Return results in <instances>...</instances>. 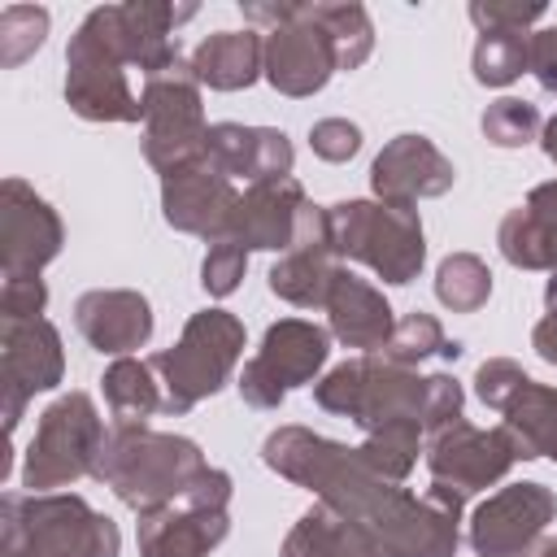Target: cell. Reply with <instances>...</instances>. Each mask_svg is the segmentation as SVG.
<instances>
[{
  "mask_svg": "<svg viewBox=\"0 0 557 557\" xmlns=\"http://www.w3.org/2000/svg\"><path fill=\"white\" fill-rule=\"evenodd\" d=\"M457 170L453 161L426 139V135H396L370 165V187L387 205H418L431 196H444L453 187Z\"/></svg>",
  "mask_w": 557,
  "mask_h": 557,
  "instance_id": "21",
  "label": "cell"
},
{
  "mask_svg": "<svg viewBox=\"0 0 557 557\" xmlns=\"http://www.w3.org/2000/svg\"><path fill=\"white\" fill-rule=\"evenodd\" d=\"M339 252L331 244V218L326 209H309L305 226H300V239L292 252H283L274 265H270V292L296 309H322L326 296H331V283L339 274Z\"/></svg>",
  "mask_w": 557,
  "mask_h": 557,
  "instance_id": "20",
  "label": "cell"
},
{
  "mask_svg": "<svg viewBox=\"0 0 557 557\" xmlns=\"http://www.w3.org/2000/svg\"><path fill=\"white\" fill-rule=\"evenodd\" d=\"M191 74L200 87H213V91L252 87L265 74V39L257 30H218L196 44Z\"/></svg>",
  "mask_w": 557,
  "mask_h": 557,
  "instance_id": "25",
  "label": "cell"
},
{
  "mask_svg": "<svg viewBox=\"0 0 557 557\" xmlns=\"http://www.w3.org/2000/svg\"><path fill=\"white\" fill-rule=\"evenodd\" d=\"M205 161L213 170H222L231 183L244 178L252 183H274V178H292L296 165V148L283 131L274 126H239V122H213L209 139H205Z\"/></svg>",
  "mask_w": 557,
  "mask_h": 557,
  "instance_id": "22",
  "label": "cell"
},
{
  "mask_svg": "<svg viewBox=\"0 0 557 557\" xmlns=\"http://www.w3.org/2000/svg\"><path fill=\"white\" fill-rule=\"evenodd\" d=\"M100 392H104L113 426H148V418L165 409V392H161L157 370L148 361H135V357H117L104 370Z\"/></svg>",
  "mask_w": 557,
  "mask_h": 557,
  "instance_id": "27",
  "label": "cell"
},
{
  "mask_svg": "<svg viewBox=\"0 0 557 557\" xmlns=\"http://www.w3.org/2000/svg\"><path fill=\"white\" fill-rule=\"evenodd\" d=\"M44 305H48L44 278H4V292H0V322L44 318Z\"/></svg>",
  "mask_w": 557,
  "mask_h": 557,
  "instance_id": "39",
  "label": "cell"
},
{
  "mask_svg": "<svg viewBox=\"0 0 557 557\" xmlns=\"http://www.w3.org/2000/svg\"><path fill=\"white\" fill-rule=\"evenodd\" d=\"M313 200L305 196V187L296 178H274V183H252L248 191H239L235 213L226 222L231 244L239 248H265V252H292L300 239V226L309 218Z\"/></svg>",
  "mask_w": 557,
  "mask_h": 557,
  "instance_id": "18",
  "label": "cell"
},
{
  "mask_svg": "<svg viewBox=\"0 0 557 557\" xmlns=\"http://www.w3.org/2000/svg\"><path fill=\"white\" fill-rule=\"evenodd\" d=\"M435 296L453 313H474L492 296V270L474 252H448L435 270Z\"/></svg>",
  "mask_w": 557,
  "mask_h": 557,
  "instance_id": "30",
  "label": "cell"
},
{
  "mask_svg": "<svg viewBox=\"0 0 557 557\" xmlns=\"http://www.w3.org/2000/svg\"><path fill=\"white\" fill-rule=\"evenodd\" d=\"M470 65L483 87H509L513 78L527 74V30H505V26L479 30Z\"/></svg>",
  "mask_w": 557,
  "mask_h": 557,
  "instance_id": "31",
  "label": "cell"
},
{
  "mask_svg": "<svg viewBox=\"0 0 557 557\" xmlns=\"http://www.w3.org/2000/svg\"><path fill=\"white\" fill-rule=\"evenodd\" d=\"M444 348H448V335H444V326H440V318H431V313H405V318H396V331L387 335V344H383V361H392V366H405V370H413L418 361H426V357H444Z\"/></svg>",
  "mask_w": 557,
  "mask_h": 557,
  "instance_id": "32",
  "label": "cell"
},
{
  "mask_svg": "<svg viewBox=\"0 0 557 557\" xmlns=\"http://www.w3.org/2000/svg\"><path fill=\"white\" fill-rule=\"evenodd\" d=\"M474 396L505 418L500 426L522 444L527 461H557V387L535 383L509 357H492L474 370Z\"/></svg>",
  "mask_w": 557,
  "mask_h": 557,
  "instance_id": "13",
  "label": "cell"
},
{
  "mask_svg": "<svg viewBox=\"0 0 557 557\" xmlns=\"http://www.w3.org/2000/svg\"><path fill=\"white\" fill-rule=\"evenodd\" d=\"M496 244H500V257L518 270H548V274L557 270V222H548L531 205L505 213Z\"/></svg>",
  "mask_w": 557,
  "mask_h": 557,
  "instance_id": "28",
  "label": "cell"
},
{
  "mask_svg": "<svg viewBox=\"0 0 557 557\" xmlns=\"http://www.w3.org/2000/svg\"><path fill=\"white\" fill-rule=\"evenodd\" d=\"M527 557H557V540H540V544H535Z\"/></svg>",
  "mask_w": 557,
  "mask_h": 557,
  "instance_id": "44",
  "label": "cell"
},
{
  "mask_svg": "<svg viewBox=\"0 0 557 557\" xmlns=\"http://www.w3.org/2000/svg\"><path fill=\"white\" fill-rule=\"evenodd\" d=\"M231 474L209 466L187 496L139 513V557H209L231 531Z\"/></svg>",
  "mask_w": 557,
  "mask_h": 557,
  "instance_id": "11",
  "label": "cell"
},
{
  "mask_svg": "<svg viewBox=\"0 0 557 557\" xmlns=\"http://www.w3.org/2000/svg\"><path fill=\"white\" fill-rule=\"evenodd\" d=\"M278 557H387V553L370 531H361L357 522H348L344 513L318 500L287 531Z\"/></svg>",
  "mask_w": 557,
  "mask_h": 557,
  "instance_id": "26",
  "label": "cell"
},
{
  "mask_svg": "<svg viewBox=\"0 0 557 557\" xmlns=\"http://www.w3.org/2000/svg\"><path fill=\"white\" fill-rule=\"evenodd\" d=\"M318 9V22L331 30L335 39V52H339V70H357L366 65L370 48H374V26H370V13L352 0L344 4H313Z\"/></svg>",
  "mask_w": 557,
  "mask_h": 557,
  "instance_id": "33",
  "label": "cell"
},
{
  "mask_svg": "<svg viewBox=\"0 0 557 557\" xmlns=\"http://www.w3.org/2000/svg\"><path fill=\"white\" fill-rule=\"evenodd\" d=\"M244 17L265 30V78L283 96H313L339 70L331 30L318 22L313 4H244Z\"/></svg>",
  "mask_w": 557,
  "mask_h": 557,
  "instance_id": "7",
  "label": "cell"
},
{
  "mask_svg": "<svg viewBox=\"0 0 557 557\" xmlns=\"http://www.w3.org/2000/svg\"><path fill=\"white\" fill-rule=\"evenodd\" d=\"M209 470L205 453L187 435L152 431V426H109L91 479H100L126 509L152 513L191 492V483Z\"/></svg>",
  "mask_w": 557,
  "mask_h": 557,
  "instance_id": "3",
  "label": "cell"
},
{
  "mask_svg": "<svg viewBox=\"0 0 557 557\" xmlns=\"http://www.w3.org/2000/svg\"><path fill=\"white\" fill-rule=\"evenodd\" d=\"M548 13V4H540V0H531V4H522V0H474L470 4V22L479 26V30H492V26H505V30H527L531 22H540Z\"/></svg>",
  "mask_w": 557,
  "mask_h": 557,
  "instance_id": "38",
  "label": "cell"
},
{
  "mask_svg": "<svg viewBox=\"0 0 557 557\" xmlns=\"http://www.w3.org/2000/svg\"><path fill=\"white\" fill-rule=\"evenodd\" d=\"M322 309H326L331 335H335L344 348L383 352L387 335L396 331V318H392V305L383 300V292L370 287L366 278H357L352 270H339V274H335L331 296H326Z\"/></svg>",
  "mask_w": 557,
  "mask_h": 557,
  "instance_id": "24",
  "label": "cell"
},
{
  "mask_svg": "<svg viewBox=\"0 0 557 557\" xmlns=\"http://www.w3.org/2000/svg\"><path fill=\"white\" fill-rule=\"evenodd\" d=\"M531 348H535L548 366H557V309H548V313L535 322V331H531Z\"/></svg>",
  "mask_w": 557,
  "mask_h": 557,
  "instance_id": "41",
  "label": "cell"
},
{
  "mask_svg": "<svg viewBox=\"0 0 557 557\" xmlns=\"http://www.w3.org/2000/svg\"><path fill=\"white\" fill-rule=\"evenodd\" d=\"M479 126H483L487 144H496V148H522V144H531L544 131V117H540V109L531 100L500 96V100H492L483 109Z\"/></svg>",
  "mask_w": 557,
  "mask_h": 557,
  "instance_id": "34",
  "label": "cell"
},
{
  "mask_svg": "<svg viewBox=\"0 0 557 557\" xmlns=\"http://www.w3.org/2000/svg\"><path fill=\"white\" fill-rule=\"evenodd\" d=\"M244 270H248V248H239L231 239H213L205 261H200V287L209 296H231L239 287Z\"/></svg>",
  "mask_w": 557,
  "mask_h": 557,
  "instance_id": "36",
  "label": "cell"
},
{
  "mask_svg": "<svg viewBox=\"0 0 557 557\" xmlns=\"http://www.w3.org/2000/svg\"><path fill=\"white\" fill-rule=\"evenodd\" d=\"M0 553L26 557H117L122 531L74 492H4Z\"/></svg>",
  "mask_w": 557,
  "mask_h": 557,
  "instance_id": "4",
  "label": "cell"
},
{
  "mask_svg": "<svg viewBox=\"0 0 557 557\" xmlns=\"http://www.w3.org/2000/svg\"><path fill=\"white\" fill-rule=\"evenodd\" d=\"M244 357V322L226 309H200L187 318L178 344L161 348L148 357V366L157 370L161 379V392H165V409L161 413H191L205 396H213L235 361Z\"/></svg>",
  "mask_w": 557,
  "mask_h": 557,
  "instance_id": "5",
  "label": "cell"
},
{
  "mask_svg": "<svg viewBox=\"0 0 557 557\" xmlns=\"http://www.w3.org/2000/svg\"><path fill=\"white\" fill-rule=\"evenodd\" d=\"M313 400L326 413L348 418L352 426L379 431L387 422H422L426 440L444 426L461 422V383L453 374H418L405 366L383 361L379 352H361L352 361H339L326 379L313 383Z\"/></svg>",
  "mask_w": 557,
  "mask_h": 557,
  "instance_id": "2",
  "label": "cell"
},
{
  "mask_svg": "<svg viewBox=\"0 0 557 557\" xmlns=\"http://www.w3.org/2000/svg\"><path fill=\"white\" fill-rule=\"evenodd\" d=\"M104 435H109L104 418L96 413L87 392L57 396L39 413V426H35V435L26 444L22 487L26 492H57V487H70L74 479L91 474Z\"/></svg>",
  "mask_w": 557,
  "mask_h": 557,
  "instance_id": "8",
  "label": "cell"
},
{
  "mask_svg": "<svg viewBox=\"0 0 557 557\" xmlns=\"http://www.w3.org/2000/svg\"><path fill=\"white\" fill-rule=\"evenodd\" d=\"M0 557H26V553H0Z\"/></svg>",
  "mask_w": 557,
  "mask_h": 557,
  "instance_id": "46",
  "label": "cell"
},
{
  "mask_svg": "<svg viewBox=\"0 0 557 557\" xmlns=\"http://www.w3.org/2000/svg\"><path fill=\"white\" fill-rule=\"evenodd\" d=\"M61 374H65V352L48 318L0 322V400H4L9 435L17 431L26 400H35V392H52Z\"/></svg>",
  "mask_w": 557,
  "mask_h": 557,
  "instance_id": "15",
  "label": "cell"
},
{
  "mask_svg": "<svg viewBox=\"0 0 557 557\" xmlns=\"http://www.w3.org/2000/svg\"><path fill=\"white\" fill-rule=\"evenodd\" d=\"M57 209L26 183L4 178L0 187V270L4 278H39V270L61 252Z\"/></svg>",
  "mask_w": 557,
  "mask_h": 557,
  "instance_id": "17",
  "label": "cell"
},
{
  "mask_svg": "<svg viewBox=\"0 0 557 557\" xmlns=\"http://www.w3.org/2000/svg\"><path fill=\"white\" fill-rule=\"evenodd\" d=\"M78 335L109 357H131L152 339V305L131 287H96L74 300Z\"/></svg>",
  "mask_w": 557,
  "mask_h": 557,
  "instance_id": "23",
  "label": "cell"
},
{
  "mask_svg": "<svg viewBox=\"0 0 557 557\" xmlns=\"http://www.w3.org/2000/svg\"><path fill=\"white\" fill-rule=\"evenodd\" d=\"M557 518V496L544 483H509L492 492L466 527V544L474 557H527L548 522Z\"/></svg>",
  "mask_w": 557,
  "mask_h": 557,
  "instance_id": "16",
  "label": "cell"
},
{
  "mask_svg": "<svg viewBox=\"0 0 557 557\" xmlns=\"http://www.w3.org/2000/svg\"><path fill=\"white\" fill-rule=\"evenodd\" d=\"M331 357V331L309 318H278L265 326L261 348L244 361L239 400L252 409H278L292 387L318 383V370Z\"/></svg>",
  "mask_w": 557,
  "mask_h": 557,
  "instance_id": "12",
  "label": "cell"
},
{
  "mask_svg": "<svg viewBox=\"0 0 557 557\" xmlns=\"http://www.w3.org/2000/svg\"><path fill=\"white\" fill-rule=\"evenodd\" d=\"M522 457V444L505 426H470L466 418L444 426L440 435L426 440V470L431 483L453 487L461 500L500 483Z\"/></svg>",
  "mask_w": 557,
  "mask_h": 557,
  "instance_id": "14",
  "label": "cell"
},
{
  "mask_svg": "<svg viewBox=\"0 0 557 557\" xmlns=\"http://www.w3.org/2000/svg\"><path fill=\"white\" fill-rule=\"evenodd\" d=\"M544 305L557 309V270H553V278H548V287H544Z\"/></svg>",
  "mask_w": 557,
  "mask_h": 557,
  "instance_id": "45",
  "label": "cell"
},
{
  "mask_svg": "<svg viewBox=\"0 0 557 557\" xmlns=\"http://www.w3.org/2000/svg\"><path fill=\"white\" fill-rule=\"evenodd\" d=\"M527 205H531L535 213H544L548 222H557V178H553V183H540V187L527 196Z\"/></svg>",
  "mask_w": 557,
  "mask_h": 557,
  "instance_id": "42",
  "label": "cell"
},
{
  "mask_svg": "<svg viewBox=\"0 0 557 557\" xmlns=\"http://www.w3.org/2000/svg\"><path fill=\"white\" fill-rule=\"evenodd\" d=\"M261 461L318 492L322 505L370 531L387 557H466L461 553V496L431 483L422 496L374 474L357 448L326 440L309 426H278L261 444ZM474 557V553H470Z\"/></svg>",
  "mask_w": 557,
  "mask_h": 557,
  "instance_id": "1",
  "label": "cell"
},
{
  "mask_svg": "<svg viewBox=\"0 0 557 557\" xmlns=\"http://www.w3.org/2000/svg\"><path fill=\"white\" fill-rule=\"evenodd\" d=\"M540 148H544V157L557 165V113L544 122V131H540Z\"/></svg>",
  "mask_w": 557,
  "mask_h": 557,
  "instance_id": "43",
  "label": "cell"
},
{
  "mask_svg": "<svg viewBox=\"0 0 557 557\" xmlns=\"http://www.w3.org/2000/svg\"><path fill=\"white\" fill-rule=\"evenodd\" d=\"M235 200H239V187L209 161H191L161 174V213L183 235H200L209 244L222 239L235 213Z\"/></svg>",
  "mask_w": 557,
  "mask_h": 557,
  "instance_id": "19",
  "label": "cell"
},
{
  "mask_svg": "<svg viewBox=\"0 0 557 557\" xmlns=\"http://www.w3.org/2000/svg\"><path fill=\"white\" fill-rule=\"evenodd\" d=\"M126 57L109 39L100 9H91L65 48V104L83 122H144V104L131 91Z\"/></svg>",
  "mask_w": 557,
  "mask_h": 557,
  "instance_id": "9",
  "label": "cell"
},
{
  "mask_svg": "<svg viewBox=\"0 0 557 557\" xmlns=\"http://www.w3.org/2000/svg\"><path fill=\"white\" fill-rule=\"evenodd\" d=\"M331 218V244L339 261H361L370 265L383 283H413L426 244H422V222L418 209L409 205H387V200H339L326 209Z\"/></svg>",
  "mask_w": 557,
  "mask_h": 557,
  "instance_id": "6",
  "label": "cell"
},
{
  "mask_svg": "<svg viewBox=\"0 0 557 557\" xmlns=\"http://www.w3.org/2000/svg\"><path fill=\"white\" fill-rule=\"evenodd\" d=\"M422 422H387V426H379V431H366L361 435V444H357V453H361V461L374 470V474H383V479H392V483H405L409 479V470L418 466V444H422Z\"/></svg>",
  "mask_w": 557,
  "mask_h": 557,
  "instance_id": "29",
  "label": "cell"
},
{
  "mask_svg": "<svg viewBox=\"0 0 557 557\" xmlns=\"http://www.w3.org/2000/svg\"><path fill=\"white\" fill-rule=\"evenodd\" d=\"M139 104H144V157L157 174L205 161L209 122H205L200 83L191 74V61H178V65L144 78Z\"/></svg>",
  "mask_w": 557,
  "mask_h": 557,
  "instance_id": "10",
  "label": "cell"
},
{
  "mask_svg": "<svg viewBox=\"0 0 557 557\" xmlns=\"http://www.w3.org/2000/svg\"><path fill=\"white\" fill-rule=\"evenodd\" d=\"M309 148H313L322 161L339 165V161L357 157V148H361V126L348 122V117H322V122L309 126Z\"/></svg>",
  "mask_w": 557,
  "mask_h": 557,
  "instance_id": "37",
  "label": "cell"
},
{
  "mask_svg": "<svg viewBox=\"0 0 557 557\" xmlns=\"http://www.w3.org/2000/svg\"><path fill=\"white\" fill-rule=\"evenodd\" d=\"M48 35V9L35 4H9L0 9V65H22Z\"/></svg>",
  "mask_w": 557,
  "mask_h": 557,
  "instance_id": "35",
  "label": "cell"
},
{
  "mask_svg": "<svg viewBox=\"0 0 557 557\" xmlns=\"http://www.w3.org/2000/svg\"><path fill=\"white\" fill-rule=\"evenodd\" d=\"M527 74H535V83L557 96V26L527 35Z\"/></svg>",
  "mask_w": 557,
  "mask_h": 557,
  "instance_id": "40",
  "label": "cell"
}]
</instances>
